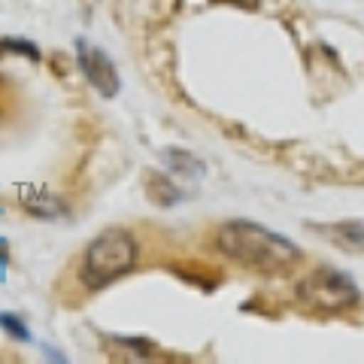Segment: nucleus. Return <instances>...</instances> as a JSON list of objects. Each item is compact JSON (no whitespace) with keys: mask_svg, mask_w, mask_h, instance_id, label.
I'll use <instances>...</instances> for the list:
<instances>
[{"mask_svg":"<svg viewBox=\"0 0 364 364\" xmlns=\"http://www.w3.org/2000/svg\"><path fill=\"white\" fill-rule=\"evenodd\" d=\"M215 246L222 255L258 273H282L301 261V249L289 237H279L270 228L246 219L225 222L215 237Z\"/></svg>","mask_w":364,"mask_h":364,"instance_id":"nucleus-1","label":"nucleus"},{"mask_svg":"<svg viewBox=\"0 0 364 364\" xmlns=\"http://www.w3.org/2000/svg\"><path fill=\"white\" fill-rule=\"evenodd\" d=\"M21 203H25V210L31 215H40V219H58V215L67 213L64 200L55 198L52 191H46V188H28L25 195H21Z\"/></svg>","mask_w":364,"mask_h":364,"instance_id":"nucleus-5","label":"nucleus"},{"mask_svg":"<svg viewBox=\"0 0 364 364\" xmlns=\"http://www.w3.org/2000/svg\"><path fill=\"white\" fill-rule=\"evenodd\" d=\"M0 325L6 328L13 337H18V340H28V331H25V325H21V318H16V316H9V313H4L0 316Z\"/></svg>","mask_w":364,"mask_h":364,"instance_id":"nucleus-8","label":"nucleus"},{"mask_svg":"<svg viewBox=\"0 0 364 364\" xmlns=\"http://www.w3.org/2000/svg\"><path fill=\"white\" fill-rule=\"evenodd\" d=\"M294 291H298V298L306 306L322 310V313L349 310V306H355L361 301V291L352 282V277H346V273H340L334 267H316L298 282Z\"/></svg>","mask_w":364,"mask_h":364,"instance_id":"nucleus-3","label":"nucleus"},{"mask_svg":"<svg viewBox=\"0 0 364 364\" xmlns=\"http://www.w3.org/2000/svg\"><path fill=\"white\" fill-rule=\"evenodd\" d=\"M164 155H167V164H170V167H176L182 176H203V173H207V167H203L200 161H195V158H191L188 152L167 149Z\"/></svg>","mask_w":364,"mask_h":364,"instance_id":"nucleus-7","label":"nucleus"},{"mask_svg":"<svg viewBox=\"0 0 364 364\" xmlns=\"http://www.w3.org/2000/svg\"><path fill=\"white\" fill-rule=\"evenodd\" d=\"M219 4H234V6H243V9H255L258 0H219Z\"/></svg>","mask_w":364,"mask_h":364,"instance_id":"nucleus-9","label":"nucleus"},{"mask_svg":"<svg viewBox=\"0 0 364 364\" xmlns=\"http://www.w3.org/2000/svg\"><path fill=\"white\" fill-rule=\"evenodd\" d=\"M76 55H79V67H82L88 85L95 88L97 95H104V97H116L122 79H119L116 64L109 61V55L100 52L97 46H88L85 40L76 43Z\"/></svg>","mask_w":364,"mask_h":364,"instance_id":"nucleus-4","label":"nucleus"},{"mask_svg":"<svg viewBox=\"0 0 364 364\" xmlns=\"http://www.w3.org/2000/svg\"><path fill=\"white\" fill-rule=\"evenodd\" d=\"M325 234L334 237L340 246L346 249H364V222H340V225H325Z\"/></svg>","mask_w":364,"mask_h":364,"instance_id":"nucleus-6","label":"nucleus"},{"mask_svg":"<svg viewBox=\"0 0 364 364\" xmlns=\"http://www.w3.org/2000/svg\"><path fill=\"white\" fill-rule=\"evenodd\" d=\"M136 258H140V246H136L134 234L122 231V228L97 234L85 249L82 282L88 289H104L112 279L131 273L136 267Z\"/></svg>","mask_w":364,"mask_h":364,"instance_id":"nucleus-2","label":"nucleus"}]
</instances>
